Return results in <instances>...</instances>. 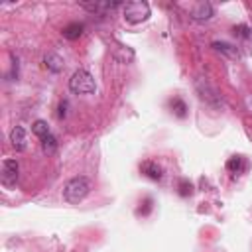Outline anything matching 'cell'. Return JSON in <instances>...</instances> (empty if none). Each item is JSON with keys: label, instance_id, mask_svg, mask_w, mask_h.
<instances>
[{"label": "cell", "instance_id": "9", "mask_svg": "<svg viewBox=\"0 0 252 252\" xmlns=\"http://www.w3.org/2000/svg\"><path fill=\"white\" fill-rule=\"evenodd\" d=\"M213 49L219 51V53H222V55H226L228 59H240V51H238V47L232 45V43H226V41H213Z\"/></svg>", "mask_w": 252, "mask_h": 252}, {"label": "cell", "instance_id": "5", "mask_svg": "<svg viewBox=\"0 0 252 252\" xmlns=\"http://www.w3.org/2000/svg\"><path fill=\"white\" fill-rule=\"evenodd\" d=\"M18 171H20V167H18V161H16V159H4V161H2V173H0L2 185H6V187L16 185V181H18Z\"/></svg>", "mask_w": 252, "mask_h": 252}, {"label": "cell", "instance_id": "10", "mask_svg": "<svg viewBox=\"0 0 252 252\" xmlns=\"http://www.w3.org/2000/svg\"><path fill=\"white\" fill-rule=\"evenodd\" d=\"M10 142H12V146L16 148V152H24V150H26V130H24L22 126L12 128V132H10Z\"/></svg>", "mask_w": 252, "mask_h": 252}, {"label": "cell", "instance_id": "11", "mask_svg": "<svg viewBox=\"0 0 252 252\" xmlns=\"http://www.w3.org/2000/svg\"><path fill=\"white\" fill-rule=\"evenodd\" d=\"M81 6L87 8V10H91V12H98V14H102V12H106V10L118 8L120 2H83Z\"/></svg>", "mask_w": 252, "mask_h": 252}, {"label": "cell", "instance_id": "15", "mask_svg": "<svg viewBox=\"0 0 252 252\" xmlns=\"http://www.w3.org/2000/svg\"><path fill=\"white\" fill-rule=\"evenodd\" d=\"M169 108H171V112L175 114V116H179V118H185V114H187V104L181 100V98H171L169 100Z\"/></svg>", "mask_w": 252, "mask_h": 252}, {"label": "cell", "instance_id": "7", "mask_svg": "<svg viewBox=\"0 0 252 252\" xmlns=\"http://www.w3.org/2000/svg\"><path fill=\"white\" fill-rule=\"evenodd\" d=\"M140 171H142L146 177L154 179V181H159V179L163 177V169H161V165H159L158 161H152V159L144 161V163L140 165Z\"/></svg>", "mask_w": 252, "mask_h": 252}, {"label": "cell", "instance_id": "19", "mask_svg": "<svg viewBox=\"0 0 252 252\" xmlns=\"http://www.w3.org/2000/svg\"><path fill=\"white\" fill-rule=\"evenodd\" d=\"M152 203H154V201H152V197H146V199L140 203V207H138V211H136V213H138V215H142V217L150 215V211H152Z\"/></svg>", "mask_w": 252, "mask_h": 252}, {"label": "cell", "instance_id": "20", "mask_svg": "<svg viewBox=\"0 0 252 252\" xmlns=\"http://www.w3.org/2000/svg\"><path fill=\"white\" fill-rule=\"evenodd\" d=\"M57 114H59V118H65V116H67V100H63V102L59 104V112H57Z\"/></svg>", "mask_w": 252, "mask_h": 252}, {"label": "cell", "instance_id": "14", "mask_svg": "<svg viewBox=\"0 0 252 252\" xmlns=\"http://www.w3.org/2000/svg\"><path fill=\"white\" fill-rule=\"evenodd\" d=\"M226 169H228L232 175L242 173V171L246 169V161H244V158H242V156H232V158L226 161Z\"/></svg>", "mask_w": 252, "mask_h": 252}, {"label": "cell", "instance_id": "12", "mask_svg": "<svg viewBox=\"0 0 252 252\" xmlns=\"http://www.w3.org/2000/svg\"><path fill=\"white\" fill-rule=\"evenodd\" d=\"M43 65H45L47 71H51V73H59V71L63 69V59H61L57 53H47V55L43 57Z\"/></svg>", "mask_w": 252, "mask_h": 252}, {"label": "cell", "instance_id": "3", "mask_svg": "<svg viewBox=\"0 0 252 252\" xmlns=\"http://www.w3.org/2000/svg\"><path fill=\"white\" fill-rule=\"evenodd\" d=\"M150 18V4L144 0H136V2H128L124 4V20L128 24H140L146 22Z\"/></svg>", "mask_w": 252, "mask_h": 252}, {"label": "cell", "instance_id": "4", "mask_svg": "<svg viewBox=\"0 0 252 252\" xmlns=\"http://www.w3.org/2000/svg\"><path fill=\"white\" fill-rule=\"evenodd\" d=\"M195 87H197V93H199V96L207 102V104H211V106H220V94L217 93V89L207 81V79H197V83H195Z\"/></svg>", "mask_w": 252, "mask_h": 252}, {"label": "cell", "instance_id": "8", "mask_svg": "<svg viewBox=\"0 0 252 252\" xmlns=\"http://www.w3.org/2000/svg\"><path fill=\"white\" fill-rule=\"evenodd\" d=\"M232 33L242 41V45L252 53V28H248L246 24H238L232 28Z\"/></svg>", "mask_w": 252, "mask_h": 252}, {"label": "cell", "instance_id": "16", "mask_svg": "<svg viewBox=\"0 0 252 252\" xmlns=\"http://www.w3.org/2000/svg\"><path fill=\"white\" fill-rule=\"evenodd\" d=\"M41 150H43V154H47V156L55 154V150H57V138H55L53 134H47L45 138H41Z\"/></svg>", "mask_w": 252, "mask_h": 252}, {"label": "cell", "instance_id": "6", "mask_svg": "<svg viewBox=\"0 0 252 252\" xmlns=\"http://www.w3.org/2000/svg\"><path fill=\"white\" fill-rule=\"evenodd\" d=\"M213 14H215V10H213V6H211L209 2H197V4L193 6V10H191V18L197 20V22L211 20Z\"/></svg>", "mask_w": 252, "mask_h": 252}, {"label": "cell", "instance_id": "2", "mask_svg": "<svg viewBox=\"0 0 252 252\" xmlns=\"http://www.w3.org/2000/svg\"><path fill=\"white\" fill-rule=\"evenodd\" d=\"M69 89L75 93V94H91L94 93L96 85H94V79L93 75L87 71V69H79L71 75L69 79Z\"/></svg>", "mask_w": 252, "mask_h": 252}, {"label": "cell", "instance_id": "17", "mask_svg": "<svg viewBox=\"0 0 252 252\" xmlns=\"http://www.w3.org/2000/svg\"><path fill=\"white\" fill-rule=\"evenodd\" d=\"M32 132L41 140V138H45L47 134H51L49 132V124L45 122V120H35L33 124H32Z\"/></svg>", "mask_w": 252, "mask_h": 252}, {"label": "cell", "instance_id": "18", "mask_svg": "<svg viewBox=\"0 0 252 252\" xmlns=\"http://www.w3.org/2000/svg\"><path fill=\"white\" fill-rule=\"evenodd\" d=\"M177 189H179V195H181V197H189V195L193 193V183L187 181V179H181L179 185H177Z\"/></svg>", "mask_w": 252, "mask_h": 252}, {"label": "cell", "instance_id": "13", "mask_svg": "<svg viewBox=\"0 0 252 252\" xmlns=\"http://www.w3.org/2000/svg\"><path fill=\"white\" fill-rule=\"evenodd\" d=\"M83 30H85V26L83 24H79V22H73V24H67L65 28H63V37L65 39H79L81 35H83Z\"/></svg>", "mask_w": 252, "mask_h": 252}, {"label": "cell", "instance_id": "1", "mask_svg": "<svg viewBox=\"0 0 252 252\" xmlns=\"http://www.w3.org/2000/svg\"><path fill=\"white\" fill-rule=\"evenodd\" d=\"M89 193H91V181H89V177H85V175L71 177V179L65 183V187H63V199H65L69 205L81 203Z\"/></svg>", "mask_w": 252, "mask_h": 252}]
</instances>
